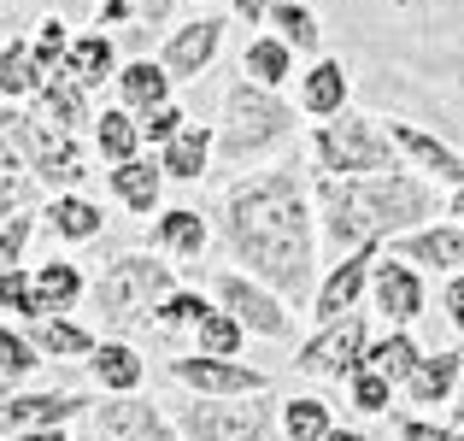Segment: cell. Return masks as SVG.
<instances>
[{
    "label": "cell",
    "mask_w": 464,
    "mask_h": 441,
    "mask_svg": "<svg viewBox=\"0 0 464 441\" xmlns=\"http://www.w3.org/2000/svg\"><path fill=\"white\" fill-rule=\"evenodd\" d=\"M224 248L236 253V271L259 277L288 306H312V271H317V206L306 165H271L241 177L218 206Z\"/></svg>",
    "instance_id": "obj_1"
},
{
    "label": "cell",
    "mask_w": 464,
    "mask_h": 441,
    "mask_svg": "<svg viewBox=\"0 0 464 441\" xmlns=\"http://www.w3.org/2000/svg\"><path fill=\"white\" fill-rule=\"evenodd\" d=\"M312 206L329 248L353 253V248H382V241H400L411 230L435 224L441 194L411 165H394V171H364V177H312Z\"/></svg>",
    "instance_id": "obj_2"
},
{
    "label": "cell",
    "mask_w": 464,
    "mask_h": 441,
    "mask_svg": "<svg viewBox=\"0 0 464 441\" xmlns=\"http://www.w3.org/2000/svg\"><path fill=\"white\" fill-rule=\"evenodd\" d=\"M218 159L224 165H253V159H271L276 147H288V136L300 130V106H288L276 89H259V83L236 77L224 89V106H218Z\"/></svg>",
    "instance_id": "obj_3"
},
{
    "label": "cell",
    "mask_w": 464,
    "mask_h": 441,
    "mask_svg": "<svg viewBox=\"0 0 464 441\" xmlns=\"http://www.w3.org/2000/svg\"><path fill=\"white\" fill-rule=\"evenodd\" d=\"M177 289V271L170 260H153V253H118L112 265L94 283V312L106 318V329H136L153 324L159 300Z\"/></svg>",
    "instance_id": "obj_4"
},
{
    "label": "cell",
    "mask_w": 464,
    "mask_h": 441,
    "mask_svg": "<svg viewBox=\"0 0 464 441\" xmlns=\"http://www.w3.org/2000/svg\"><path fill=\"white\" fill-rule=\"evenodd\" d=\"M306 153H312V177H364V171L406 165V159L394 153V142H388V130L364 113H341V118H329V124H317Z\"/></svg>",
    "instance_id": "obj_5"
},
{
    "label": "cell",
    "mask_w": 464,
    "mask_h": 441,
    "mask_svg": "<svg viewBox=\"0 0 464 441\" xmlns=\"http://www.w3.org/2000/svg\"><path fill=\"white\" fill-rule=\"evenodd\" d=\"M271 400H276L271 388L265 395H236V400L188 395L177 407V430H182V441H265L276 424Z\"/></svg>",
    "instance_id": "obj_6"
},
{
    "label": "cell",
    "mask_w": 464,
    "mask_h": 441,
    "mask_svg": "<svg viewBox=\"0 0 464 441\" xmlns=\"http://www.w3.org/2000/svg\"><path fill=\"white\" fill-rule=\"evenodd\" d=\"M364 348H371V324L364 312H347L335 324H317L295 353V371L312 377V383H347L353 371L364 365Z\"/></svg>",
    "instance_id": "obj_7"
},
{
    "label": "cell",
    "mask_w": 464,
    "mask_h": 441,
    "mask_svg": "<svg viewBox=\"0 0 464 441\" xmlns=\"http://www.w3.org/2000/svg\"><path fill=\"white\" fill-rule=\"evenodd\" d=\"M218 306H224L229 318H236L247 336H265V341H288L295 336V306L283 300L276 289H265L259 277H247V271H218Z\"/></svg>",
    "instance_id": "obj_8"
},
{
    "label": "cell",
    "mask_w": 464,
    "mask_h": 441,
    "mask_svg": "<svg viewBox=\"0 0 464 441\" xmlns=\"http://www.w3.org/2000/svg\"><path fill=\"white\" fill-rule=\"evenodd\" d=\"M371 312L382 318L388 329H411L423 318V306H430V294H423V271L411 260H400V253H376L371 265Z\"/></svg>",
    "instance_id": "obj_9"
},
{
    "label": "cell",
    "mask_w": 464,
    "mask_h": 441,
    "mask_svg": "<svg viewBox=\"0 0 464 441\" xmlns=\"http://www.w3.org/2000/svg\"><path fill=\"white\" fill-rule=\"evenodd\" d=\"M170 383H182L188 395H206V400H236V395H265L271 377H265L259 365H241V359L182 353V359H170Z\"/></svg>",
    "instance_id": "obj_10"
},
{
    "label": "cell",
    "mask_w": 464,
    "mask_h": 441,
    "mask_svg": "<svg viewBox=\"0 0 464 441\" xmlns=\"http://www.w3.org/2000/svg\"><path fill=\"white\" fill-rule=\"evenodd\" d=\"M94 412L89 395H71V388H24V395H0V441L24 436V430H65L71 418Z\"/></svg>",
    "instance_id": "obj_11"
},
{
    "label": "cell",
    "mask_w": 464,
    "mask_h": 441,
    "mask_svg": "<svg viewBox=\"0 0 464 441\" xmlns=\"http://www.w3.org/2000/svg\"><path fill=\"white\" fill-rule=\"evenodd\" d=\"M94 441H182V430L153 407L148 395H112L89 412Z\"/></svg>",
    "instance_id": "obj_12"
},
{
    "label": "cell",
    "mask_w": 464,
    "mask_h": 441,
    "mask_svg": "<svg viewBox=\"0 0 464 441\" xmlns=\"http://www.w3.org/2000/svg\"><path fill=\"white\" fill-rule=\"evenodd\" d=\"M376 253H382V248H353V253H341V260L317 277V294H312L317 324H335V318H347V312H359V306H364Z\"/></svg>",
    "instance_id": "obj_13"
},
{
    "label": "cell",
    "mask_w": 464,
    "mask_h": 441,
    "mask_svg": "<svg viewBox=\"0 0 464 441\" xmlns=\"http://www.w3.org/2000/svg\"><path fill=\"white\" fill-rule=\"evenodd\" d=\"M382 130H388V142H394V153L406 159L418 177L441 182V189H464V153H459V147H447L441 136L406 124V118H394V124H382Z\"/></svg>",
    "instance_id": "obj_14"
},
{
    "label": "cell",
    "mask_w": 464,
    "mask_h": 441,
    "mask_svg": "<svg viewBox=\"0 0 464 441\" xmlns=\"http://www.w3.org/2000/svg\"><path fill=\"white\" fill-rule=\"evenodd\" d=\"M218 54H224V18H188L165 35L159 65L170 71V83H194L200 71H212Z\"/></svg>",
    "instance_id": "obj_15"
},
{
    "label": "cell",
    "mask_w": 464,
    "mask_h": 441,
    "mask_svg": "<svg viewBox=\"0 0 464 441\" xmlns=\"http://www.w3.org/2000/svg\"><path fill=\"white\" fill-rule=\"evenodd\" d=\"M400 260H411L418 271H441V277H459L464 271V224H423L411 236H400Z\"/></svg>",
    "instance_id": "obj_16"
},
{
    "label": "cell",
    "mask_w": 464,
    "mask_h": 441,
    "mask_svg": "<svg viewBox=\"0 0 464 441\" xmlns=\"http://www.w3.org/2000/svg\"><path fill=\"white\" fill-rule=\"evenodd\" d=\"M153 253H165V260L177 265H194L206 253V241H212V224H206L200 206H170V212L153 218Z\"/></svg>",
    "instance_id": "obj_17"
},
{
    "label": "cell",
    "mask_w": 464,
    "mask_h": 441,
    "mask_svg": "<svg viewBox=\"0 0 464 441\" xmlns=\"http://www.w3.org/2000/svg\"><path fill=\"white\" fill-rule=\"evenodd\" d=\"M459 377H464V353H459V348H447V353H423L418 371L400 383V395H406L411 407H453Z\"/></svg>",
    "instance_id": "obj_18"
},
{
    "label": "cell",
    "mask_w": 464,
    "mask_h": 441,
    "mask_svg": "<svg viewBox=\"0 0 464 441\" xmlns=\"http://www.w3.org/2000/svg\"><path fill=\"white\" fill-rule=\"evenodd\" d=\"M218 159V130L206 124H182L177 136L159 147V165H165V182H200Z\"/></svg>",
    "instance_id": "obj_19"
},
{
    "label": "cell",
    "mask_w": 464,
    "mask_h": 441,
    "mask_svg": "<svg viewBox=\"0 0 464 441\" xmlns=\"http://www.w3.org/2000/svg\"><path fill=\"white\" fill-rule=\"evenodd\" d=\"M300 113L317 118V124L347 113V65H341L335 54H317L312 71L300 77Z\"/></svg>",
    "instance_id": "obj_20"
},
{
    "label": "cell",
    "mask_w": 464,
    "mask_h": 441,
    "mask_svg": "<svg viewBox=\"0 0 464 441\" xmlns=\"http://www.w3.org/2000/svg\"><path fill=\"white\" fill-rule=\"evenodd\" d=\"M89 377H94V388H106V395H141L148 365H141V353L130 348L124 336H112V341H101V348L89 353Z\"/></svg>",
    "instance_id": "obj_21"
},
{
    "label": "cell",
    "mask_w": 464,
    "mask_h": 441,
    "mask_svg": "<svg viewBox=\"0 0 464 441\" xmlns=\"http://www.w3.org/2000/svg\"><path fill=\"white\" fill-rule=\"evenodd\" d=\"M106 189H112L118 206H130V212H159V194H165V165H159V153H136L130 165H112V177H106Z\"/></svg>",
    "instance_id": "obj_22"
},
{
    "label": "cell",
    "mask_w": 464,
    "mask_h": 441,
    "mask_svg": "<svg viewBox=\"0 0 464 441\" xmlns=\"http://www.w3.org/2000/svg\"><path fill=\"white\" fill-rule=\"evenodd\" d=\"M30 113L42 118V124H53V130H65V136H77L82 118H89V89H82V83H71L65 71H53V77L42 83V94H35Z\"/></svg>",
    "instance_id": "obj_23"
},
{
    "label": "cell",
    "mask_w": 464,
    "mask_h": 441,
    "mask_svg": "<svg viewBox=\"0 0 464 441\" xmlns=\"http://www.w3.org/2000/svg\"><path fill=\"white\" fill-rule=\"evenodd\" d=\"M118 101H124V113H153V106L170 101V71L159 65V59H130V65H118Z\"/></svg>",
    "instance_id": "obj_24"
},
{
    "label": "cell",
    "mask_w": 464,
    "mask_h": 441,
    "mask_svg": "<svg viewBox=\"0 0 464 441\" xmlns=\"http://www.w3.org/2000/svg\"><path fill=\"white\" fill-rule=\"evenodd\" d=\"M65 71L71 83H82V89H101L106 77H118V54H112V35H71V47H65Z\"/></svg>",
    "instance_id": "obj_25"
},
{
    "label": "cell",
    "mask_w": 464,
    "mask_h": 441,
    "mask_svg": "<svg viewBox=\"0 0 464 441\" xmlns=\"http://www.w3.org/2000/svg\"><path fill=\"white\" fill-rule=\"evenodd\" d=\"M35 312L42 318H59V312H71V306L82 300V271H77V260H47V265H35Z\"/></svg>",
    "instance_id": "obj_26"
},
{
    "label": "cell",
    "mask_w": 464,
    "mask_h": 441,
    "mask_svg": "<svg viewBox=\"0 0 464 441\" xmlns=\"http://www.w3.org/2000/svg\"><path fill=\"white\" fill-rule=\"evenodd\" d=\"M30 341H35V353H42V359H82L89 365V353L101 348V341L89 336V329L77 324V318H35L30 324Z\"/></svg>",
    "instance_id": "obj_27"
},
{
    "label": "cell",
    "mask_w": 464,
    "mask_h": 441,
    "mask_svg": "<svg viewBox=\"0 0 464 441\" xmlns=\"http://www.w3.org/2000/svg\"><path fill=\"white\" fill-rule=\"evenodd\" d=\"M241 77L259 83V89H283V83L295 77V47H288L283 35H253L247 54H241Z\"/></svg>",
    "instance_id": "obj_28"
},
{
    "label": "cell",
    "mask_w": 464,
    "mask_h": 441,
    "mask_svg": "<svg viewBox=\"0 0 464 441\" xmlns=\"http://www.w3.org/2000/svg\"><path fill=\"white\" fill-rule=\"evenodd\" d=\"M42 83H47V71H42V59H35L30 42H6L0 47V101H12V106L35 101Z\"/></svg>",
    "instance_id": "obj_29"
},
{
    "label": "cell",
    "mask_w": 464,
    "mask_h": 441,
    "mask_svg": "<svg viewBox=\"0 0 464 441\" xmlns=\"http://www.w3.org/2000/svg\"><path fill=\"white\" fill-rule=\"evenodd\" d=\"M47 224H53L59 241H94L106 230V212L89 201V194L71 189V194H53V201H47Z\"/></svg>",
    "instance_id": "obj_30"
},
{
    "label": "cell",
    "mask_w": 464,
    "mask_h": 441,
    "mask_svg": "<svg viewBox=\"0 0 464 441\" xmlns=\"http://www.w3.org/2000/svg\"><path fill=\"white\" fill-rule=\"evenodd\" d=\"M418 359H423V348H418V336L411 329H388V336H371V348H364V365L371 371H382L388 383H406L411 371H418Z\"/></svg>",
    "instance_id": "obj_31"
},
{
    "label": "cell",
    "mask_w": 464,
    "mask_h": 441,
    "mask_svg": "<svg viewBox=\"0 0 464 441\" xmlns=\"http://www.w3.org/2000/svg\"><path fill=\"white\" fill-rule=\"evenodd\" d=\"M94 147H101L106 165H130V159L141 153V124H136V113H124V106L101 113V118H94Z\"/></svg>",
    "instance_id": "obj_32"
},
{
    "label": "cell",
    "mask_w": 464,
    "mask_h": 441,
    "mask_svg": "<svg viewBox=\"0 0 464 441\" xmlns=\"http://www.w3.org/2000/svg\"><path fill=\"white\" fill-rule=\"evenodd\" d=\"M265 24H271V35H283L295 54H312L317 59V47H324V24H317V12L300 6V0H276Z\"/></svg>",
    "instance_id": "obj_33"
},
{
    "label": "cell",
    "mask_w": 464,
    "mask_h": 441,
    "mask_svg": "<svg viewBox=\"0 0 464 441\" xmlns=\"http://www.w3.org/2000/svg\"><path fill=\"white\" fill-rule=\"evenodd\" d=\"M276 424H283V441H324L335 430V418H329V400L317 395H295L276 407Z\"/></svg>",
    "instance_id": "obj_34"
},
{
    "label": "cell",
    "mask_w": 464,
    "mask_h": 441,
    "mask_svg": "<svg viewBox=\"0 0 464 441\" xmlns=\"http://www.w3.org/2000/svg\"><path fill=\"white\" fill-rule=\"evenodd\" d=\"M241 341H247V329H241L236 318L224 312V306H212V312L194 324V353H212V359H236Z\"/></svg>",
    "instance_id": "obj_35"
},
{
    "label": "cell",
    "mask_w": 464,
    "mask_h": 441,
    "mask_svg": "<svg viewBox=\"0 0 464 441\" xmlns=\"http://www.w3.org/2000/svg\"><path fill=\"white\" fill-rule=\"evenodd\" d=\"M206 312H212V300H206L200 289H170L165 300H159V312H153V329L177 336V329H194Z\"/></svg>",
    "instance_id": "obj_36"
},
{
    "label": "cell",
    "mask_w": 464,
    "mask_h": 441,
    "mask_svg": "<svg viewBox=\"0 0 464 441\" xmlns=\"http://www.w3.org/2000/svg\"><path fill=\"white\" fill-rule=\"evenodd\" d=\"M353 388V407H359V418H382L388 407H394V383H388L382 371H371V365H359V371L347 377Z\"/></svg>",
    "instance_id": "obj_37"
},
{
    "label": "cell",
    "mask_w": 464,
    "mask_h": 441,
    "mask_svg": "<svg viewBox=\"0 0 464 441\" xmlns=\"http://www.w3.org/2000/svg\"><path fill=\"white\" fill-rule=\"evenodd\" d=\"M35 365H42L35 341H30V336H18L12 324H0V377H6V383H24Z\"/></svg>",
    "instance_id": "obj_38"
},
{
    "label": "cell",
    "mask_w": 464,
    "mask_h": 441,
    "mask_svg": "<svg viewBox=\"0 0 464 441\" xmlns=\"http://www.w3.org/2000/svg\"><path fill=\"white\" fill-rule=\"evenodd\" d=\"M0 306H6V312H18V318H42L35 312V277L24 271V265H12V271H0Z\"/></svg>",
    "instance_id": "obj_39"
},
{
    "label": "cell",
    "mask_w": 464,
    "mask_h": 441,
    "mask_svg": "<svg viewBox=\"0 0 464 441\" xmlns=\"http://www.w3.org/2000/svg\"><path fill=\"white\" fill-rule=\"evenodd\" d=\"M35 59H42V71L53 77L59 65H65V47H71V30H65V18H42V30H35Z\"/></svg>",
    "instance_id": "obj_40"
},
{
    "label": "cell",
    "mask_w": 464,
    "mask_h": 441,
    "mask_svg": "<svg viewBox=\"0 0 464 441\" xmlns=\"http://www.w3.org/2000/svg\"><path fill=\"white\" fill-rule=\"evenodd\" d=\"M136 124H141V142H148V147H165L182 124H188V113H182L177 101H165V106H153V113H141Z\"/></svg>",
    "instance_id": "obj_41"
},
{
    "label": "cell",
    "mask_w": 464,
    "mask_h": 441,
    "mask_svg": "<svg viewBox=\"0 0 464 441\" xmlns=\"http://www.w3.org/2000/svg\"><path fill=\"white\" fill-rule=\"evenodd\" d=\"M124 18L165 24L170 18V0H101V24H124Z\"/></svg>",
    "instance_id": "obj_42"
},
{
    "label": "cell",
    "mask_w": 464,
    "mask_h": 441,
    "mask_svg": "<svg viewBox=\"0 0 464 441\" xmlns=\"http://www.w3.org/2000/svg\"><path fill=\"white\" fill-rule=\"evenodd\" d=\"M30 230H35L30 212H12L6 224H0V271H12V265L24 260V248H30Z\"/></svg>",
    "instance_id": "obj_43"
},
{
    "label": "cell",
    "mask_w": 464,
    "mask_h": 441,
    "mask_svg": "<svg viewBox=\"0 0 464 441\" xmlns=\"http://www.w3.org/2000/svg\"><path fill=\"white\" fill-rule=\"evenodd\" d=\"M400 441H464L459 424H430V418H394Z\"/></svg>",
    "instance_id": "obj_44"
},
{
    "label": "cell",
    "mask_w": 464,
    "mask_h": 441,
    "mask_svg": "<svg viewBox=\"0 0 464 441\" xmlns=\"http://www.w3.org/2000/svg\"><path fill=\"white\" fill-rule=\"evenodd\" d=\"M441 306H447V324H453V336H464V271H459V277H447Z\"/></svg>",
    "instance_id": "obj_45"
},
{
    "label": "cell",
    "mask_w": 464,
    "mask_h": 441,
    "mask_svg": "<svg viewBox=\"0 0 464 441\" xmlns=\"http://www.w3.org/2000/svg\"><path fill=\"white\" fill-rule=\"evenodd\" d=\"M18 206H24V182L12 177V171H0V224H6Z\"/></svg>",
    "instance_id": "obj_46"
},
{
    "label": "cell",
    "mask_w": 464,
    "mask_h": 441,
    "mask_svg": "<svg viewBox=\"0 0 464 441\" xmlns=\"http://www.w3.org/2000/svg\"><path fill=\"white\" fill-rule=\"evenodd\" d=\"M271 6H276V0H229V12H236L241 24H265V18H271Z\"/></svg>",
    "instance_id": "obj_47"
},
{
    "label": "cell",
    "mask_w": 464,
    "mask_h": 441,
    "mask_svg": "<svg viewBox=\"0 0 464 441\" xmlns=\"http://www.w3.org/2000/svg\"><path fill=\"white\" fill-rule=\"evenodd\" d=\"M6 441H71L65 430H24V436H6Z\"/></svg>",
    "instance_id": "obj_48"
},
{
    "label": "cell",
    "mask_w": 464,
    "mask_h": 441,
    "mask_svg": "<svg viewBox=\"0 0 464 441\" xmlns=\"http://www.w3.org/2000/svg\"><path fill=\"white\" fill-rule=\"evenodd\" d=\"M447 212H453V224H464V189H447Z\"/></svg>",
    "instance_id": "obj_49"
},
{
    "label": "cell",
    "mask_w": 464,
    "mask_h": 441,
    "mask_svg": "<svg viewBox=\"0 0 464 441\" xmlns=\"http://www.w3.org/2000/svg\"><path fill=\"white\" fill-rule=\"evenodd\" d=\"M324 441H364V430H353V424H335V430H329Z\"/></svg>",
    "instance_id": "obj_50"
},
{
    "label": "cell",
    "mask_w": 464,
    "mask_h": 441,
    "mask_svg": "<svg viewBox=\"0 0 464 441\" xmlns=\"http://www.w3.org/2000/svg\"><path fill=\"white\" fill-rule=\"evenodd\" d=\"M12 165H18V153H12V142L0 136V171H12Z\"/></svg>",
    "instance_id": "obj_51"
},
{
    "label": "cell",
    "mask_w": 464,
    "mask_h": 441,
    "mask_svg": "<svg viewBox=\"0 0 464 441\" xmlns=\"http://www.w3.org/2000/svg\"><path fill=\"white\" fill-rule=\"evenodd\" d=\"M453 412H459V430H464V377H459V395H453Z\"/></svg>",
    "instance_id": "obj_52"
},
{
    "label": "cell",
    "mask_w": 464,
    "mask_h": 441,
    "mask_svg": "<svg viewBox=\"0 0 464 441\" xmlns=\"http://www.w3.org/2000/svg\"><path fill=\"white\" fill-rule=\"evenodd\" d=\"M0 395H6V377H0Z\"/></svg>",
    "instance_id": "obj_53"
}]
</instances>
